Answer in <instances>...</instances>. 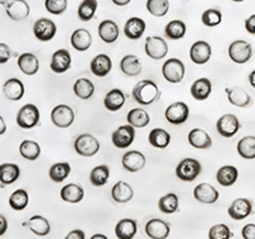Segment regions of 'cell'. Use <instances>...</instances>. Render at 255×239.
<instances>
[{
	"label": "cell",
	"instance_id": "6da1fadb",
	"mask_svg": "<svg viewBox=\"0 0 255 239\" xmlns=\"http://www.w3.org/2000/svg\"><path fill=\"white\" fill-rule=\"evenodd\" d=\"M131 95L136 103L142 106H149L159 98L161 92H159L158 85L153 80L143 79L134 85Z\"/></svg>",
	"mask_w": 255,
	"mask_h": 239
},
{
	"label": "cell",
	"instance_id": "7a4b0ae2",
	"mask_svg": "<svg viewBox=\"0 0 255 239\" xmlns=\"http://www.w3.org/2000/svg\"><path fill=\"white\" fill-rule=\"evenodd\" d=\"M15 121H17V125L20 129H33L40 122V110H38L37 106H35V104H24V106H22L18 110Z\"/></svg>",
	"mask_w": 255,
	"mask_h": 239
},
{
	"label": "cell",
	"instance_id": "3957f363",
	"mask_svg": "<svg viewBox=\"0 0 255 239\" xmlns=\"http://www.w3.org/2000/svg\"><path fill=\"white\" fill-rule=\"evenodd\" d=\"M202 172V164L194 158H185L179 161L175 169L177 178L183 182H193Z\"/></svg>",
	"mask_w": 255,
	"mask_h": 239
},
{
	"label": "cell",
	"instance_id": "277c9868",
	"mask_svg": "<svg viewBox=\"0 0 255 239\" xmlns=\"http://www.w3.org/2000/svg\"><path fill=\"white\" fill-rule=\"evenodd\" d=\"M162 75L168 83L177 84L185 77V65L176 58L168 59L162 65Z\"/></svg>",
	"mask_w": 255,
	"mask_h": 239
},
{
	"label": "cell",
	"instance_id": "5b68a950",
	"mask_svg": "<svg viewBox=\"0 0 255 239\" xmlns=\"http://www.w3.org/2000/svg\"><path fill=\"white\" fill-rule=\"evenodd\" d=\"M74 150L79 156L90 158L100 152V141L91 134H82L74 141Z\"/></svg>",
	"mask_w": 255,
	"mask_h": 239
},
{
	"label": "cell",
	"instance_id": "8992f818",
	"mask_svg": "<svg viewBox=\"0 0 255 239\" xmlns=\"http://www.w3.org/2000/svg\"><path fill=\"white\" fill-rule=\"evenodd\" d=\"M144 51L148 58L152 59V60H161L167 55L168 46L162 37L149 36V37L145 38Z\"/></svg>",
	"mask_w": 255,
	"mask_h": 239
},
{
	"label": "cell",
	"instance_id": "52a82bcc",
	"mask_svg": "<svg viewBox=\"0 0 255 239\" xmlns=\"http://www.w3.org/2000/svg\"><path fill=\"white\" fill-rule=\"evenodd\" d=\"M74 111L67 104H58L51 111V122L59 129H67L74 122Z\"/></svg>",
	"mask_w": 255,
	"mask_h": 239
},
{
	"label": "cell",
	"instance_id": "ba28073f",
	"mask_svg": "<svg viewBox=\"0 0 255 239\" xmlns=\"http://www.w3.org/2000/svg\"><path fill=\"white\" fill-rule=\"evenodd\" d=\"M229 56L235 64L248 63L253 56L252 45L244 40L234 41L229 46Z\"/></svg>",
	"mask_w": 255,
	"mask_h": 239
},
{
	"label": "cell",
	"instance_id": "9c48e42d",
	"mask_svg": "<svg viewBox=\"0 0 255 239\" xmlns=\"http://www.w3.org/2000/svg\"><path fill=\"white\" fill-rule=\"evenodd\" d=\"M56 27L55 22L49 18H40L33 23V35L41 42H49L56 36Z\"/></svg>",
	"mask_w": 255,
	"mask_h": 239
},
{
	"label": "cell",
	"instance_id": "30bf717a",
	"mask_svg": "<svg viewBox=\"0 0 255 239\" xmlns=\"http://www.w3.org/2000/svg\"><path fill=\"white\" fill-rule=\"evenodd\" d=\"M134 139H135V129L129 124L118 127L111 135L114 147L118 149H128L133 144Z\"/></svg>",
	"mask_w": 255,
	"mask_h": 239
},
{
	"label": "cell",
	"instance_id": "8fae6325",
	"mask_svg": "<svg viewBox=\"0 0 255 239\" xmlns=\"http://www.w3.org/2000/svg\"><path fill=\"white\" fill-rule=\"evenodd\" d=\"M190 110L185 102H175L165 111V117L171 125H183L188 121Z\"/></svg>",
	"mask_w": 255,
	"mask_h": 239
},
{
	"label": "cell",
	"instance_id": "7c38bea8",
	"mask_svg": "<svg viewBox=\"0 0 255 239\" xmlns=\"http://www.w3.org/2000/svg\"><path fill=\"white\" fill-rule=\"evenodd\" d=\"M241 124L239 121V118L232 113H227V115H223L222 117H220L217 120V124H216V129H217V133L220 134L223 138H234V136L238 134V131L240 130Z\"/></svg>",
	"mask_w": 255,
	"mask_h": 239
},
{
	"label": "cell",
	"instance_id": "4fadbf2b",
	"mask_svg": "<svg viewBox=\"0 0 255 239\" xmlns=\"http://www.w3.org/2000/svg\"><path fill=\"white\" fill-rule=\"evenodd\" d=\"M190 60L197 65H204L212 56V47L207 41H197L191 45L189 51Z\"/></svg>",
	"mask_w": 255,
	"mask_h": 239
},
{
	"label": "cell",
	"instance_id": "5bb4252c",
	"mask_svg": "<svg viewBox=\"0 0 255 239\" xmlns=\"http://www.w3.org/2000/svg\"><path fill=\"white\" fill-rule=\"evenodd\" d=\"M72 67V55L67 49L56 50L51 56L50 61V69L56 74H63L68 72Z\"/></svg>",
	"mask_w": 255,
	"mask_h": 239
},
{
	"label": "cell",
	"instance_id": "9a60e30c",
	"mask_svg": "<svg viewBox=\"0 0 255 239\" xmlns=\"http://www.w3.org/2000/svg\"><path fill=\"white\" fill-rule=\"evenodd\" d=\"M145 157L144 154L138 150H129L123 156L122 164L125 170L130 173H135L142 170L145 167Z\"/></svg>",
	"mask_w": 255,
	"mask_h": 239
},
{
	"label": "cell",
	"instance_id": "2e32d148",
	"mask_svg": "<svg viewBox=\"0 0 255 239\" xmlns=\"http://www.w3.org/2000/svg\"><path fill=\"white\" fill-rule=\"evenodd\" d=\"M31 8L26 0H10L5 4V13L9 18L15 22L24 20L29 15Z\"/></svg>",
	"mask_w": 255,
	"mask_h": 239
},
{
	"label": "cell",
	"instance_id": "e0dca14e",
	"mask_svg": "<svg viewBox=\"0 0 255 239\" xmlns=\"http://www.w3.org/2000/svg\"><path fill=\"white\" fill-rule=\"evenodd\" d=\"M227 213H229L231 219L243 220L253 213V205L250 200L248 199H243V197L236 199L235 201H232V204L230 205Z\"/></svg>",
	"mask_w": 255,
	"mask_h": 239
},
{
	"label": "cell",
	"instance_id": "ac0fdd59",
	"mask_svg": "<svg viewBox=\"0 0 255 239\" xmlns=\"http://www.w3.org/2000/svg\"><path fill=\"white\" fill-rule=\"evenodd\" d=\"M90 69L93 75L99 78H105L113 69V61L106 54H99L91 60Z\"/></svg>",
	"mask_w": 255,
	"mask_h": 239
},
{
	"label": "cell",
	"instance_id": "d6986e66",
	"mask_svg": "<svg viewBox=\"0 0 255 239\" xmlns=\"http://www.w3.org/2000/svg\"><path fill=\"white\" fill-rule=\"evenodd\" d=\"M22 227L28 228L29 231L33 234L38 237H46L50 234L51 231V227H50V223L46 218L41 215H33L31 216L27 222L22 223Z\"/></svg>",
	"mask_w": 255,
	"mask_h": 239
},
{
	"label": "cell",
	"instance_id": "ffe728a7",
	"mask_svg": "<svg viewBox=\"0 0 255 239\" xmlns=\"http://www.w3.org/2000/svg\"><path fill=\"white\" fill-rule=\"evenodd\" d=\"M145 234L151 239H166L170 236V225L162 219H151L145 224Z\"/></svg>",
	"mask_w": 255,
	"mask_h": 239
},
{
	"label": "cell",
	"instance_id": "44dd1931",
	"mask_svg": "<svg viewBox=\"0 0 255 239\" xmlns=\"http://www.w3.org/2000/svg\"><path fill=\"white\" fill-rule=\"evenodd\" d=\"M194 197L197 201L202 202V204H215L218 201L220 197V192L216 190L212 184L209 183H199L197 187L194 188Z\"/></svg>",
	"mask_w": 255,
	"mask_h": 239
},
{
	"label": "cell",
	"instance_id": "7402d4cb",
	"mask_svg": "<svg viewBox=\"0 0 255 239\" xmlns=\"http://www.w3.org/2000/svg\"><path fill=\"white\" fill-rule=\"evenodd\" d=\"M188 140L189 144L195 148V149L206 150L212 147V138L209 136V134L207 133L206 130L198 129V127L189 131Z\"/></svg>",
	"mask_w": 255,
	"mask_h": 239
},
{
	"label": "cell",
	"instance_id": "603a6c76",
	"mask_svg": "<svg viewBox=\"0 0 255 239\" xmlns=\"http://www.w3.org/2000/svg\"><path fill=\"white\" fill-rule=\"evenodd\" d=\"M3 94L9 101H19L24 95V84L17 78H10L3 84Z\"/></svg>",
	"mask_w": 255,
	"mask_h": 239
},
{
	"label": "cell",
	"instance_id": "cb8c5ba5",
	"mask_svg": "<svg viewBox=\"0 0 255 239\" xmlns=\"http://www.w3.org/2000/svg\"><path fill=\"white\" fill-rule=\"evenodd\" d=\"M70 43H72L73 49H76L77 51H87L91 47V45H92V35H91V32L87 31V29L78 28L72 33Z\"/></svg>",
	"mask_w": 255,
	"mask_h": 239
},
{
	"label": "cell",
	"instance_id": "d4e9b609",
	"mask_svg": "<svg viewBox=\"0 0 255 239\" xmlns=\"http://www.w3.org/2000/svg\"><path fill=\"white\" fill-rule=\"evenodd\" d=\"M145 32V22L142 18L131 17L125 22L124 35L129 40H139Z\"/></svg>",
	"mask_w": 255,
	"mask_h": 239
},
{
	"label": "cell",
	"instance_id": "484cf974",
	"mask_svg": "<svg viewBox=\"0 0 255 239\" xmlns=\"http://www.w3.org/2000/svg\"><path fill=\"white\" fill-rule=\"evenodd\" d=\"M190 94L195 101H206L212 94V83L208 78L197 79L190 86Z\"/></svg>",
	"mask_w": 255,
	"mask_h": 239
},
{
	"label": "cell",
	"instance_id": "4316f807",
	"mask_svg": "<svg viewBox=\"0 0 255 239\" xmlns=\"http://www.w3.org/2000/svg\"><path fill=\"white\" fill-rule=\"evenodd\" d=\"M227 94V99L231 104L236 107H248L249 104H252V97H250L249 93L247 92L243 88H238V86H234V88H226L225 89Z\"/></svg>",
	"mask_w": 255,
	"mask_h": 239
},
{
	"label": "cell",
	"instance_id": "83f0119b",
	"mask_svg": "<svg viewBox=\"0 0 255 239\" xmlns=\"http://www.w3.org/2000/svg\"><path fill=\"white\" fill-rule=\"evenodd\" d=\"M125 94L122 89H118V88H114L110 92H108V94L105 95L104 99V106L105 108L110 112H118L123 108V106L125 104Z\"/></svg>",
	"mask_w": 255,
	"mask_h": 239
},
{
	"label": "cell",
	"instance_id": "f1b7e54d",
	"mask_svg": "<svg viewBox=\"0 0 255 239\" xmlns=\"http://www.w3.org/2000/svg\"><path fill=\"white\" fill-rule=\"evenodd\" d=\"M111 196H113L114 201L118 202V204H127L134 196L133 187L127 182L119 181L118 183L114 184L113 190H111Z\"/></svg>",
	"mask_w": 255,
	"mask_h": 239
},
{
	"label": "cell",
	"instance_id": "f546056e",
	"mask_svg": "<svg viewBox=\"0 0 255 239\" xmlns=\"http://www.w3.org/2000/svg\"><path fill=\"white\" fill-rule=\"evenodd\" d=\"M17 64L20 72L26 75H35L40 69V61L31 52H24L18 56Z\"/></svg>",
	"mask_w": 255,
	"mask_h": 239
},
{
	"label": "cell",
	"instance_id": "4dcf8cb0",
	"mask_svg": "<svg viewBox=\"0 0 255 239\" xmlns=\"http://www.w3.org/2000/svg\"><path fill=\"white\" fill-rule=\"evenodd\" d=\"M99 36L105 43H114L119 38V27L111 19L102 20L99 26Z\"/></svg>",
	"mask_w": 255,
	"mask_h": 239
},
{
	"label": "cell",
	"instance_id": "1f68e13d",
	"mask_svg": "<svg viewBox=\"0 0 255 239\" xmlns=\"http://www.w3.org/2000/svg\"><path fill=\"white\" fill-rule=\"evenodd\" d=\"M138 232V225L134 219H125L120 220L115 227V236L118 239H133Z\"/></svg>",
	"mask_w": 255,
	"mask_h": 239
},
{
	"label": "cell",
	"instance_id": "d6a6232c",
	"mask_svg": "<svg viewBox=\"0 0 255 239\" xmlns=\"http://www.w3.org/2000/svg\"><path fill=\"white\" fill-rule=\"evenodd\" d=\"M60 197L63 201L69 202V204H78L83 200L84 191L79 184L68 183L67 186L61 188Z\"/></svg>",
	"mask_w": 255,
	"mask_h": 239
},
{
	"label": "cell",
	"instance_id": "836d02e7",
	"mask_svg": "<svg viewBox=\"0 0 255 239\" xmlns=\"http://www.w3.org/2000/svg\"><path fill=\"white\" fill-rule=\"evenodd\" d=\"M238 178L239 170L234 165H223L217 170V174H216V179L223 187H230L232 184H235Z\"/></svg>",
	"mask_w": 255,
	"mask_h": 239
},
{
	"label": "cell",
	"instance_id": "e575fe53",
	"mask_svg": "<svg viewBox=\"0 0 255 239\" xmlns=\"http://www.w3.org/2000/svg\"><path fill=\"white\" fill-rule=\"evenodd\" d=\"M120 70L127 77H136L142 73V63L135 55H125L120 61Z\"/></svg>",
	"mask_w": 255,
	"mask_h": 239
},
{
	"label": "cell",
	"instance_id": "d590c367",
	"mask_svg": "<svg viewBox=\"0 0 255 239\" xmlns=\"http://www.w3.org/2000/svg\"><path fill=\"white\" fill-rule=\"evenodd\" d=\"M20 168L14 163H4L0 164V183L3 186L12 184L19 178Z\"/></svg>",
	"mask_w": 255,
	"mask_h": 239
},
{
	"label": "cell",
	"instance_id": "8d00e7d4",
	"mask_svg": "<svg viewBox=\"0 0 255 239\" xmlns=\"http://www.w3.org/2000/svg\"><path fill=\"white\" fill-rule=\"evenodd\" d=\"M73 92L79 99L87 101L95 94V84L87 78H79L73 85Z\"/></svg>",
	"mask_w": 255,
	"mask_h": 239
},
{
	"label": "cell",
	"instance_id": "74e56055",
	"mask_svg": "<svg viewBox=\"0 0 255 239\" xmlns=\"http://www.w3.org/2000/svg\"><path fill=\"white\" fill-rule=\"evenodd\" d=\"M128 124L131 125L134 129H143L151 122V117L143 108H133L127 115Z\"/></svg>",
	"mask_w": 255,
	"mask_h": 239
},
{
	"label": "cell",
	"instance_id": "f35d334b",
	"mask_svg": "<svg viewBox=\"0 0 255 239\" xmlns=\"http://www.w3.org/2000/svg\"><path fill=\"white\" fill-rule=\"evenodd\" d=\"M148 143L156 149H166L171 143V135L163 129H153L148 135Z\"/></svg>",
	"mask_w": 255,
	"mask_h": 239
},
{
	"label": "cell",
	"instance_id": "ab89813d",
	"mask_svg": "<svg viewBox=\"0 0 255 239\" xmlns=\"http://www.w3.org/2000/svg\"><path fill=\"white\" fill-rule=\"evenodd\" d=\"M70 170H72V167H70L69 163H67V161H59V163H55V164H52L50 167L49 177L52 182L60 183V182L65 181L69 177Z\"/></svg>",
	"mask_w": 255,
	"mask_h": 239
},
{
	"label": "cell",
	"instance_id": "60d3db41",
	"mask_svg": "<svg viewBox=\"0 0 255 239\" xmlns=\"http://www.w3.org/2000/svg\"><path fill=\"white\" fill-rule=\"evenodd\" d=\"M110 178V168L106 164L97 165L90 173V181L96 187H102Z\"/></svg>",
	"mask_w": 255,
	"mask_h": 239
},
{
	"label": "cell",
	"instance_id": "b9f144b4",
	"mask_svg": "<svg viewBox=\"0 0 255 239\" xmlns=\"http://www.w3.org/2000/svg\"><path fill=\"white\" fill-rule=\"evenodd\" d=\"M186 35V24L183 20L175 19L168 22L165 27V36L168 40H181Z\"/></svg>",
	"mask_w": 255,
	"mask_h": 239
},
{
	"label": "cell",
	"instance_id": "7bdbcfd3",
	"mask_svg": "<svg viewBox=\"0 0 255 239\" xmlns=\"http://www.w3.org/2000/svg\"><path fill=\"white\" fill-rule=\"evenodd\" d=\"M238 153L244 159H255V136H244L238 143Z\"/></svg>",
	"mask_w": 255,
	"mask_h": 239
},
{
	"label": "cell",
	"instance_id": "ee69618b",
	"mask_svg": "<svg viewBox=\"0 0 255 239\" xmlns=\"http://www.w3.org/2000/svg\"><path fill=\"white\" fill-rule=\"evenodd\" d=\"M19 153L26 160H36L41 154V147L33 140H23L19 145Z\"/></svg>",
	"mask_w": 255,
	"mask_h": 239
},
{
	"label": "cell",
	"instance_id": "f6af8a7d",
	"mask_svg": "<svg viewBox=\"0 0 255 239\" xmlns=\"http://www.w3.org/2000/svg\"><path fill=\"white\" fill-rule=\"evenodd\" d=\"M99 8V1L97 0H83L78 6V18L82 22H90L95 17L96 12Z\"/></svg>",
	"mask_w": 255,
	"mask_h": 239
},
{
	"label": "cell",
	"instance_id": "bcb514c9",
	"mask_svg": "<svg viewBox=\"0 0 255 239\" xmlns=\"http://www.w3.org/2000/svg\"><path fill=\"white\" fill-rule=\"evenodd\" d=\"M28 192L23 188H18L9 197V206L15 211L24 210L28 206Z\"/></svg>",
	"mask_w": 255,
	"mask_h": 239
},
{
	"label": "cell",
	"instance_id": "7dc6e473",
	"mask_svg": "<svg viewBox=\"0 0 255 239\" xmlns=\"http://www.w3.org/2000/svg\"><path fill=\"white\" fill-rule=\"evenodd\" d=\"M158 209L163 214H174L179 210V197L176 193H167L158 201Z\"/></svg>",
	"mask_w": 255,
	"mask_h": 239
},
{
	"label": "cell",
	"instance_id": "c3c4849f",
	"mask_svg": "<svg viewBox=\"0 0 255 239\" xmlns=\"http://www.w3.org/2000/svg\"><path fill=\"white\" fill-rule=\"evenodd\" d=\"M145 8L153 17H165L170 9L168 0H147Z\"/></svg>",
	"mask_w": 255,
	"mask_h": 239
},
{
	"label": "cell",
	"instance_id": "681fc988",
	"mask_svg": "<svg viewBox=\"0 0 255 239\" xmlns=\"http://www.w3.org/2000/svg\"><path fill=\"white\" fill-rule=\"evenodd\" d=\"M222 22V13L220 9L211 8L202 14V23L207 27H216Z\"/></svg>",
	"mask_w": 255,
	"mask_h": 239
},
{
	"label": "cell",
	"instance_id": "f907efd6",
	"mask_svg": "<svg viewBox=\"0 0 255 239\" xmlns=\"http://www.w3.org/2000/svg\"><path fill=\"white\" fill-rule=\"evenodd\" d=\"M45 8L50 14L60 15L68 8V0H45Z\"/></svg>",
	"mask_w": 255,
	"mask_h": 239
},
{
	"label": "cell",
	"instance_id": "816d5d0a",
	"mask_svg": "<svg viewBox=\"0 0 255 239\" xmlns=\"http://www.w3.org/2000/svg\"><path fill=\"white\" fill-rule=\"evenodd\" d=\"M232 233L226 224H217L209 229V239H231Z\"/></svg>",
	"mask_w": 255,
	"mask_h": 239
},
{
	"label": "cell",
	"instance_id": "f5cc1de1",
	"mask_svg": "<svg viewBox=\"0 0 255 239\" xmlns=\"http://www.w3.org/2000/svg\"><path fill=\"white\" fill-rule=\"evenodd\" d=\"M14 55L12 51V49L6 45V43H0V64L8 63L9 59Z\"/></svg>",
	"mask_w": 255,
	"mask_h": 239
},
{
	"label": "cell",
	"instance_id": "db71d44e",
	"mask_svg": "<svg viewBox=\"0 0 255 239\" xmlns=\"http://www.w3.org/2000/svg\"><path fill=\"white\" fill-rule=\"evenodd\" d=\"M244 239H255V224H247L241 231Z\"/></svg>",
	"mask_w": 255,
	"mask_h": 239
},
{
	"label": "cell",
	"instance_id": "11a10c76",
	"mask_svg": "<svg viewBox=\"0 0 255 239\" xmlns=\"http://www.w3.org/2000/svg\"><path fill=\"white\" fill-rule=\"evenodd\" d=\"M245 29L250 35H255V14L247 18V20H245Z\"/></svg>",
	"mask_w": 255,
	"mask_h": 239
},
{
	"label": "cell",
	"instance_id": "9f6ffc18",
	"mask_svg": "<svg viewBox=\"0 0 255 239\" xmlns=\"http://www.w3.org/2000/svg\"><path fill=\"white\" fill-rule=\"evenodd\" d=\"M64 239H86V234L81 229H74V231L69 232Z\"/></svg>",
	"mask_w": 255,
	"mask_h": 239
},
{
	"label": "cell",
	"instance_id": "6f0895ef",
	"mask_svg": "<svg viewBox=\"0 0 255 239\" xmlns=\"http://www.w3.org/2000/svg\"><path fill=\"white\" fill-rule=\"evenodd\" d=\"M6 229H8V220L5 216L0 214V237L5 234Z\"/></svg>",
	"mask_w": 255,
	"mask_h": 239
},
{
	"label": "cell",
	"instance_id": "680465c9",
	"mask_svg": "<svg viewBox=\"0 0 255 239\" xmlns=\"http://www.w3.org/2000/svg\"><path fill=\"white\" fill-rule=\"evenodd\" d=\"M6 131V124H5V120H4L1 116H0V135H3L5 134Z\"/></svg>",
	"mask_w": 255,
	"mask_h": 239
},
{
	"label": "cell",
	"instance_id": "91938a15",
	"mask_svg": "<svg viewBox=\"0 0 255 239\" xmlns=\"http://www.w3.org/2000/svg\"><path fill=\"white\" fill-rule=\"evenodd\" d=\"M111 1H113V3L118 6H125L130 3L131 0H111Z\"/></svg>",
	"mask_w": 255,
	"mask_h": 239
},
{
	"label": "cell",
	"instance_id": "94428289",
	"mask_svg": "<svg viewBox=\"0 0 255 239\" xmlns=\"http://www.w3.org/2000/svg\"><path fill=\"white\" fill-rule=\"evenodd\" d=\"M249 83L250 85L255 89V70H253V72L249 74Z\"/></svg>",
	"mask_w": 255,
	"mask_h": 239
},
{
	"label": "cell",
	"instance_id": "6125c7cd",
	"mask_svg": "<svg viewBox=\"0 0 255 239\" xmlns=\"http://www.w3.org/2000/svg\"><path fill=\"white\" fill-rule=\"evenodd\" d=\"M90 239H109V238L106 236H104V234H95V236L91 237Z\"/></svg>",
	"mask_w": 255,
	"mask_h": 239
},
{
	"label": "cell",
	"instance_id": "be15d7a7",
	"mask_svg": "<svg viewBox=\"0 0 255 239\" xmlns=\"http://www.w3.org/2000/svg\"><path fill=\"white\" fill-rule=\"evenodd\" d=\"M232 1H235V3H241V1H245V0H232Z\"/></svg>",
	"mask_w": 255,
	"mask_h": 239
},
{
	"label": "cell",
	"instance_id": "e7e4bbea",
	"mask_svg": "<svg viewBox=\"0 0 255 239\" xmlns=\"http://www.w3.org/2000/svg\"><path fill=\"white\" fill-rule=\"evenodd\" d=\"M0 4H3V5H5V0H0Z\"/></svg>",
	"mask_w": 255,
	"mask_h": 239
}]
</instances>
